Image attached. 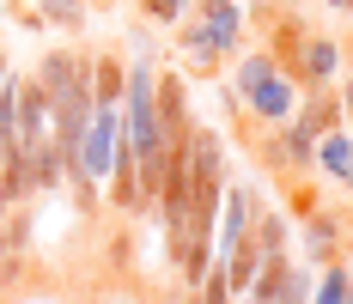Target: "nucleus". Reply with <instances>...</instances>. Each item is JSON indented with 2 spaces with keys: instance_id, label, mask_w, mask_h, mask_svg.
Here are the masks:
<instances>
[{
  "instance_id": "5",
  "label": "nucleus",
  "mask_w": 353,
  "mask_h": 304,
  "mask_svg": "<svg viewBox=\"0 0 353 304\" xmlns=\"http://www.w3.org/2000/svg\"><path fill=\"white\" fill-rule=\"evenodd\" d=\"M329 262H347V237H341V213H305V268H329Z\"/></svg>"
},
{
  "instance_id": "9",
  "label": "nucleus",
  "mask_w": 353,
  "mask_h": 304,
  "mask_svg": "<svg viewBox=\"0 0 353 304\" xmlns=\"http://www.w3.org/2000/svg\"><path fill=\"white\" fill-rule=\"evenodd\" d=\"M286 232H292V219H286L281 207H256V225H250V237H256V250H262V262H274V256H286Z\"/></svg>"
},
{
  "instance_id": "21",
  "label": "nucleus",
  "mask_w": 353,
  "mask_h": 304,
  "mask_svg": "<svg viewBox=\"0 0 353 304\" xmlns=\"http://www.w3.org/2000/svg\"><path fill=\"white\" fill-rule=\"evenodd\" d=\"M347 232H353V219H347Z\"/></svg>"
},
{
  "instance_id": "18",
  "label": "nucleus",
  "mask_w": 353,
  "mask_h": 304,
  "mask_svg": "<svg viewBox=\"0 0 353 304\" xmlns=\"http://www.w3.org/2000/svg\"><path fill=\"white\" fill-rule=\"evenodd\" d=\"M268 6H305V0H268Z\"/></svg>"
},
{
  "instance_id": "8",
  "label": "nucleus",
  "mask_w": 353,
  "mask_h": 304,
  "mask_svg": "<svg viewBox=\"0 0 353 304\" xmlns=\"http://www.w3.org/2000/svg\"><path fill=\"white\" fill-rule=\"evenodd\" d=\"M353 165V128L341 122V128H329V134H317V152H311V170H323L329 183H341Z\"/></svg>"
},
{
  "instance_id": "2",
  "label": "nucleus",
  "mask_w": 353,
  "mask_h": 304,
  "mask_svg": "<svg viewBox=\"0 0 353 304\" xmlns=\"http://www.w3.org/2000/svg\"><path fill=\"white\" fill-rule=\"evenodd\" d=\"M341 37L329 31H305V43L292 49V68H286V79L299 85V92H317V85H335L341 79Z\"/></svg>"
},
{
  "instance_id": "10",
  "label": "nucleus",
  "mask_w": 353,
  "mask_h": 304,
  "mask_svg": "<svg viewBox=\"0 0 353 304\" xmlns=\"http://www.w3.org/2000/svg\"><path fill=\"white\" fill-rule=\"evenodd\" d=\"M92 103H122V61L92 55Z\"/></svg>"
},
{
  "instance_id": "19",
  "label": "nucleus",
  "mask_w": 353,
  "mask_h": 304,
  "mask_svg": "<svg viewBox=\"0 0 353 304\" xmlns=\"http://www.w3.org/2000/svg\"><path fill=\"white\" fill-rule=\"evenodd\" d=\"M232 304H256V298H250V292H244V298H232Z\"/></svg>"
},
{
  "instance_id": "1",
  "label": "nucleus",
  "mask_w": 353,
  "mask_h": 304,
  "mask_svg": "<svg viewBox=\"0 0 353 304\" xmlns=\"http://www.w3.org/2000/svg\"><path fill=\"white\" fill-rule=\"evenodd\" d=\"M232 110H238V122H244L250 134H262V128H281V122H292V116H299V85H292V79L274 68L262 85H256V92H244V98L232 103Z\"/></svg>"
},
{
  "instance_id": "3",
  "label": "nucleus",
  "mask_w": 353,
  "mask_h": 304,
  "mask_svg": "<svg viewBox=\"0 0 353 304\" xmlns=\"http://www.w3.org/2000/svg\"><path fill=\"white\" fill-rule=\"evenodd\" d=\"M152 110H159V140H165V146H183V134L195 128V116H189V79H183V73H159Z\"/></svg>"
},
{
  "instance_id": "4",
  "label": "nucleus",
  "mask_w": 353,
  "mask_h": 304,
  "mask_svg": "<svg viewBox=\"0 0 353 304\" xmlns=\"http://www.w3.org/2000/svg\"><path fill=\"white\" fill-rule=\"evenodd\" d=\"M195 19L208 25L213 37V49L232 61V55H244V37H250V19H244V6L238 0H195Z\"/></svg>"
},
{
  "instance_id": "11",
  "label": "nucleus",
  "mask_w": 353,
  "mask_h": 304,
  "mask_svg": "<svg viewBox=\"0 0 353 304\" xmlns=\"http://www.w3.org/2000/svg\"><path fill=\"white\" fill-rule=\"evenodd\" d=\"M37 25H55V31H85V0H37Z\"/></svg>"
},
{
  "instance_id": "13",
  "label": "nucleus",
  "mask_w": 353,
  "mask_h": 304,
  "mask_svg": "<svg viewBox=\"0 0 353 304\" xmlns=\"http://www.w3.org/2000/svg\"><path fill=\"white\" fill-rule=\"evenodd\" d=\"M323 207V195H317V183H311V176H286V219H305V213H317Z\"/></svg>"
},
{
  "instance_id": "17",
  "label": "nucleus",
  "mask_w": 353,
  "mask_h": 304,
  "mask_svg": "<svg viewBox=\"0 0 353 304\" xmlns=\"http://www.w3.org/2000/svg\"><path fill=\"white\" fill-rule=\"evenodd\" d=\"M341 189H347V195H353V165H347V176H341Z\"/></svg>"
},
{
  "instance_id": "7",
  "label": "nucleus",
  "mask_w": 353,
  "mask_h": 304,
  "mask_svg": "<svg viewBox=\"0 0 353 304\" xmlns=\"http://www.w3.org/2000/svg\"><path fill=\"white\" fill-rule=\"evenodd\" d=\"M292 122H305L311 134H329V128H341L347 116H341V92L335 85H317V92H299V116Z\"/></svg>"
},
{
  "instance_id": "15",
  "label": "nucleus",
  "mask_w": 353,
  "mask_h": 304,
  "mask_svg": "<svg viewBox=\"0 0 353 304\" xmlns=\"http://www.w3.org/2000/svg\"><path fill=\"white\" fill-rule=\"evenodd\" d=\"M341 116L353 122V68H347V79H341Z\"/></svg>"
},
{
  "instance_id": "22",
  "label": "nucleus",
  "mask_w": 353,
  "mask_h": 304,
  "mask_svg": "<svg viewBox=\"0 0 353 304\" xmlns=\"http://www.w3.org/2000/svg\"><path fill=\"white\" fill-rule=\"evenodd\" d=\"M347 304H353V298H347Z\"/></svg>"
},
{
  "instance_id": "12",
  "label": "nucleus",
  "mask_w": 353,
  "mask_h": 304,
  "mask_svg": "<svg viewBox=\"0 0 353 304\" xmlns=\"http://www.w3.org/2000/svg\"><path fill=\"white\" fill-rule=\"evenodd\" d=\"M353 298V274H347V262H329L323 268V280L311 286V304H347Z\"/></svg>"
},
{
  "instance_id": "6",
  "label": "nucleus",
  "mask_w": 353,
  "mask_h": 304,
  "mask_svg": "<svg viewBox=\"0 0 353 304\" xmlns=\"http://www.w3.org/2000/svg\"><path fill=\"white\" fill-rule=\"evenodd\" d=\"M176 55H183V61H189V73H195V79H213V73L225 68V55H219V49H213V37H208V25H201V19H195V12H183V19H176Z\"/></svg>"
},
{
  "instance_id": "16",
  "label": "nucleus",
  "mask_w": 353,
  "mask_h": 304,
  "mask_svg": "<svg viewBox=\"0 0 353 304\" xmlns=\"http://www.w3.org/2000/svg\"><path fill=\"white\" fill-rule=\"evenodd\" d=\"M329 12H341V19H353V0H323Z\"/></svg>"
},
{
  "instance_id": "14",
  "label": "nucleus",
  "mask_w": 353,
  "mask_h": 304,
  "mask_svg": "<svg viewBox=\"0 0 353 304\" xmlns=\"http://www.w3.org/2000/svg\"><path fill=\"white\" fill-rule=\"evenodd\" d=\"M189 12V0H141V19H152V25H176Z\"/></svg>"
},
{
  "instance_id": "20",
  "label": "nucleus",
  "mask_w": 353,
  "mask_h": 304,
  "mask_svg": "<svg viewBox=\"0 0 353 304\" xmlns=\"http://www.w3.org/2000/svg\"><path fill=\"white\" fill-rule=\"evenodd\" d=\"M0 19H6V0H0Z\"/></svg>"
}]
</instances>
